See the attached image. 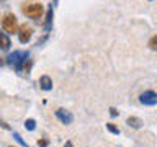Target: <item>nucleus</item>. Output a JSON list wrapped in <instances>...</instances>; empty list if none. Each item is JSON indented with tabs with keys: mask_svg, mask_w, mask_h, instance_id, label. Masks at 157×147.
<instances>
[{
	"mask_svg": "<svg viewBox=\"0 0 157 147\" xmlns=\"http://www.w3.org/2000/svg\"><path fill=\"white\" fill-rule=\"evenodd\" d=\"M10 47V39L7 34H3V33H0V49H8Z\"/></svg>",
	"mask_w": 157,
	"mask_h": 147,
	"instance_id": "9d476101",
	"label": "nucleus"
},
{
	"mask_svg": "<svg viewBox=\"0 0 157 147\" xmlns=\"http://www.w3.org/2000/svg\"><path fill=\"white\" fill-rule=\"evenodd\" d=\"M13 137H15V139H17L18 142H20V144H21L23 147H29L28 144H26V142H25L23 139H21V137H20V134H17V132H13Z\"/></svg>",
	"mask_w": 157,
	"mask_h": 147,
	"instance_id": "4468645a",
	"label": "nucleus"
},
{
	"mask_svg": "<svg viewBox=\"0 0 157 147\" xmlns=\"http://www.w3.org/2000/svg\"><path fill=\"white\" fill-rule=\"evenodd\" d=\"M139 101L142 103V105L154 106L155 103H157V95H155V92H152V90H147V92H144V93H142V95L139 96Z\"/></svg>",
	"mask_w": 157,
	"mask_h": 147,
	"instance_id": "20e7f679",
	"label": "nucleus"
},
{
	"mask_svg": "<svg viewBox=\"0 0 157 147\" xmlns=\"http://www.w3.org/2000/svg\"><path fill=\"white\" fill-rule=\"evenodd\" d=\"M8 147H13V145H8Z\"/></svg>",
	"mask_w": 157,
	"mask_h": 147,
	"instance_id": "412c9836",
	"label": "nucleus"
},
{
	"mask_svg": "<svg viewBox=\"0 0 157 147\" xmlns=\"http://www.w3.org/2000/svg\"><path fill=\"white\" fill-rule=\"evenodd\" d=\"M44 41H46V36H44V38H41V39H39V41H38V46H39V44H43Z\"/></svg>",
	"mask_w": 157,
	"mask_h": 147,
	"instance_id": "6ab92c4d",
	"label": "nucleus"
},
{
	"mask_svg": "<svg viewBox=\"0 0 157 147\" xmlns=\"http://www.w3.org/2000/svg\"><path fill=\"white\" fill-rule=\"evenodd\" d=\"M51 28H52V8H49V10H48V13H46V21H44V29H46V31H51Z\"/></svg>",
	"mask_w": 157,
	"mask_h": 147,
	"instance_id": "1a4fd4ad",
	"label": "nucleus"
},
{
	"mask_svg": "<svg viewBox=\"0 0 157 147\" xmlns=\"http://www.w3.org/2000/svg\"><path fill=\"white\" fill-rule=\"evenodd\" d=\"M31 34H33V28L29 26V24H21L20 26V33H18V38L21 43H28L29 39H31Z\"/></svg>",
	"mask_w": 157,
	"mask_h": 147,
	"instance_id": "39448f33",
	"label": "nucleus"
},
{
	"mask_svg": "<svg viewBox=\"0 0 157 147\" xmlns=\"http://www.w3.org/2000/svg\"><path fill=\"white\" fill-rule=\"evenodd\" d=\"M56 116L59 118V121H61L62 124H71V123L74 121V116L69 111L64 110V108H59V110L56 111Z\"/></svg>",
	"mask_w": 157,
	"mask_h": 147,
	"instance_id": "423d86ee",
	"label": "nucleus"
},
{
	"mask_svg": "<svg viewBox=\"0 0 157 147\" xmlns=\"http://www.w3.org/2000/svg\"><path fill=\"white\" fill-rule=\"evenodd\" d=\"M64 147H74V145H72V142H71V141H67L66 144H64Z\"/></svg>",
	"mask_w": 157,
	"mask_h": 147,
	"instance_id": "a211bd4d",
	"label": "nucleus"
},
{
	"mask_svg": "<svg viewBox=\"0 0 157 147\" xmlns=\"http://www.w3.org/2000/svg\"><path fill=\"white\" fill-rule=\"evenodd\" d=\"M110 115H111L113 118H115V116H118V111L115 110V108H110Z\"/></svg>",
	"mask_w": 157,
	"mask_h": 147,
	"instance_id": "f3484780",
	"label": "nucleus"
},
{
	"mask_svg": "<svg viewBox=\"0 0 157 147\" xmlns=\"http://www.w3.org/2000/svg\"><path fill=\"white\" fill-rule=\"evenodd\" d=\"M28 57H29L28 52L15 51V52H12L7 57V64L12 69H15L17 72H20V74H23V75H25V74L29 72V69H31V66H33L31 59H28Z\"/></svg>",
	"mask_w": 157,
	"mask_h": 147,
	"instance_id": "f257e3e1",
	"label": "nucleus"
},
{
	"mask_svg": "<svg viewBox=\"0 0 157 147\" xmlns=\"http://www.w3.org/2000/svg\"><path fill=\"white\" fill-rule=\"evenodd\" d=\"M106 127H108V131H110V132H113V134H120V129H118L115 124H111V123H108Z\"/></svg>",
	"mask_w": 157,
	"mask_h": 147,
	"instance_id": "f8f14e48",
	"label": "nucleus"
},
{
	"mask_svg": "<svg viewBox=\"0 0 157 147\" xmlns=\"http://www.w3.org/2000/svg\"><path fill=\"white\" fill-rule=\"evenodd\" d=\"M155 44H157V36H152V38H151V41H149V47H151V49H154V51H155V49H157V46H155Z\"/></svg>",
	"mask_w": 157,
	"mask_h": 147,
	"instance_id": "ddd939ff",
	"label": "nucleus"
},
{
	"mask_svg": "<svg viewBox=\"0 0 157 147\" xmlns=\"http://www.w3.org/2000/svg\"><path fill=\"white\" fill-rule=\"evenodd\" d=\"M126 123H128V126H129V127H134V129H139V127L144 124L142 119H139V118H136V116H129Z\"/></svg>",
	"mask_w": 157,
	"mask_h": 147,
	"instance_id": "6e6552de",
	"label": "nucleus"
},
{
	"mask_svg": "<svg viewBox=\"0 0 157 147\" xmlns=\"http://www.w3.org/2000/svg\"><path fill=\"white\" fill-rule=\"evenodd\" d=\"M2 28L5 29L7 33L13 34L18 31V23H17V18H15L13 13H5L3 18H2Z\"/></svg>",
	"mask_w": 157,
	"mask_h": 147,
	"instance_id": "7ed1b4c3",
	"label": "nucleus"
},
{
	"mask_svg": "<svg viewBox=\"0 0 157 147\" xmlns=\"http://www.w3.org/2000/svg\"><path fill=\"white\" fill-rule=\"evenodd\" d=\"M0 126H2L3 127V129H10V126L7 124V123H5L3 119H2V118H0Z\"/></svg>",
	"mask_w": 157,
	"mask_h": 147,
	"instance_id": "dca6fc26",
	"label": "nucleus"
},
{
	"mask_svg": "<svg viewBox=\"0 0 157 147\" xmlns=\"http://www.w3.org/2000/svg\"><path fill=\"white\" fill-rule=\"evenodd\" d=\"M34 126H36V123H34V119H26V121H25V127H26V129L33 131V129H34Z\"/></svg>",
	"mask_w": 157,
	"mask_h": 147,
	"instance_id": "9b49d317",
	"label": "nucleus"
},
{
	"mask_svg": "<svg viewBox=\"0 0 157 147\" xmlns=\"http://www.w3.org/2000/svg\"><path fill=\"white\" fill-rule=\"evenodd\" d=\"M48 144H49L48 139H39V141H38V145H39V147H46Z\"/></svg>",
	"mask_w": 157,
	"mask_h": 147,
	"instance_id": "2eb2a0df",
	"label": "nucleus"
},
{
	"mask_svg": "<svg viewBox=\"0 0 157 147\" xmlns=\"http://www.w3.org/2000/svg\"><path fill=\"white\" fill-rule=\"evenodd\" d=\"M39 87H41L43 90H46V92L51 90V88H52V80L48 75H43L41 78H39Z\"/></svg>",
	"mask_w": 157,
	"mask_h": 147,
	"instance_id": "0eeeda50",
	"label": "nucleus"
},
{
	"mask_svg": "<svg viewBox=\"0 0 157 147\" xmlns=\"http://www.w3.org/2000/svg\"><path fill=\"white\" fill-rule=\"evenodd\" d=\"M2 64H3V61H0V66H2Z\"/></svg>",
	"mask_w": 157,
	"mask_h": 147,
	"instance_id": "aec40b11",
	"label": "nucleus"
},
{
	"mask_svg": "<svg viewBox=\"0 0 157 147\" xmlns=\"http://www.w3.org/2000/svg\"><path fill=\"white\" fill-rule=\"evenodd\" d=\"M23 13L26 15L28 18H31V20H38L41 18V15H43V5L41 3H23Z\"/></svg>",
	"mask_w": 157,
	"mask_h": 147,
	"instance_id": "f03ea898",
	"label": "nucleus"
}]
</instances>
